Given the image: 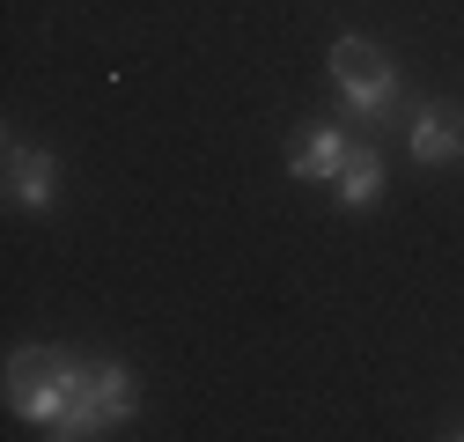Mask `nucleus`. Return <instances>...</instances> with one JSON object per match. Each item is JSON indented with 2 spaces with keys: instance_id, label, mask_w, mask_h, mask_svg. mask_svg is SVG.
<instances>
[{
  "instance_id": "obj_1",
  "label": "nucleus",
  "mask_w": 464,
  "mask_h": 442,
  "mask_svg": "<svg viewBox=\"0 0 464 442\" xmlns=\"http://www.w3.org/2000/svg\"><path fill=\"white\" fill-rule=\"evenodd\" d=\"M74 391H82V354H67V347H15L8 354V406L23 420H37L44 435H67Z\"/></svg>"
},
{
  "instance_id": "obj_2",
  "label": "nucleus",
  "mask_w": 464,
  "mask_h": 442,
  "mask_svg": "<svg viewBox=\"0 0 464 442\" xmlns=\"http://www.w3.org/2000/svg\"><path fill=\"white\" fill-rule=\"evenodd\" d=\"M332 89H339V110L354 126H391L398 110V67L383 60V44L369 37H332Z\"/></svg>"
},
{
  "instance_id": "obj_3",
  "label": "nucleus",
  "mask_w": 464,
  "mask_h": 442,
  "mask_svg": "<svg viewBox=\"0 0 464 442\" xmlns=\"http://www.w3.org/2000/svg\"><path fill=\"white\" fill-rule=\"evenodd\" d=\"M119 420H133V376L119 361H82V391H74L67 435H103Z\"/></svg>"
},
{
  "instance_id": "obj_4",
  "label": "nucleus",
  "mask_w": 464,
  "mask_h": 442,
  "mask_svg": "<svg viewBox=\"0 0 464 442\" xmlns=\"http://www.w3.org/2000/svg\"><path fill=\"white\" fill-rule=\"evenodd\" d=\"M405 155L428 162V170L457 162V155H464V110H457V103H420L413 126H405Z\"/></svg>"
},
{
  "instance_id": "obj_5",
  "label": "nucleus",
  "mask_w": 464,
  "mask_h": 442,
  "mask_svg": "<svg viewBox=\"0 0 464 442\" xmlns=\"http://www.w3.org/2000/svg\"><path fill=\"white\" fill-rule=\"evenodd\" d=\"M8 199L23 214H44L52 199H60V162H52L44 148H30V140H8Z\"/></svg>"
},
{
  "instance_id": "obj_6",
  "label": "nucleus",
  "mask_w": 464,
  "mask_h": 442,
  "mask_svg": "<svg viewBox=\"0 0 464 442\" xmlns=\"http://www.w3.org/2000/svg\"><path fill=\"white\" fill-rule=\"evenodd\" d=\"M346 155H354V140H346L339 126H303L295 155H287V178H303V185H332L346 170Z\"/></svg>"
},
{
  "instance_id": "obj_7",
  "label": "nucleus",
  "mask_w": 464,
  "mask_h": 442,
  "mask_svg": "<svg viewBox=\"0 0 464 442\" xmlns=\"http://www.w3.org/2000/svg\"><path fill=\"white\" fill-rule=\"evenodd\" d=\"M332 192H339V207H346V214H362V207H376V192H383V155L354 140V155H346V170L332 178Z\"/></svg>"
}]
</instances>
